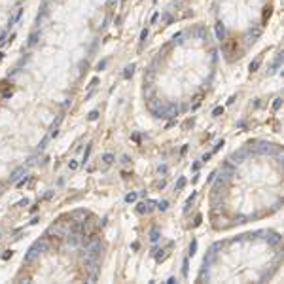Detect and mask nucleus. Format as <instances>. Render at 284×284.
Segmentation results:
<instances>
[{"instance_id":"423d86ee","label":"nucleus","mask_w":284,"mask_h":284,"mask_svg":"<svg viewBox=\"0 0 284 284\" xmlns=\"http://www.w3.org/2000/svg\"><path fill=\"white\" fill-rule=\"evenodd\" d=\"M23 174H25V167H17L14 172H12V174H9V184H15V182H17Z\"/></svg>"},{"instance_id":"39448f33","label":"nucleus","mask_w":284,"mask_h":284,"mask_svg":"<svg viewBox=\"0 0 284 284\" xmlns=\"http://www.w3.org/2000/svg\"><path fill=\"white\" fill-rule=\"evenodd\" d=\"M248 153H250V150H239V152H235V153H231V161L233 163H243L244 159L248 157Z\"/></svg>"},{"instance_id":"473e14b6","label":"nucleus","mask_w":284,"mask_h":284,"mask_svg":"<svg viewBox=\"0 0 284 284\" xmlns=\"http://www.w3.org/2000/svg\"><path fill=\"white\" fill-rule=\"evenodd\" d=\"M27 205H28V199H21L17 203V207H27Z\"/></svg>"},{"instance_id":"f3484780","label":"nucleus","mask_w":284,"mask_h":284,"mask_svg":"<svg viewBox=\"0 0 284 284\" xmlns=\"http://www.w3.org/2000/svg\"><path fill=\"white\" fill-rule=\"evenodd\" d=\"M70 218H74L76 222H78V218H83V220H85V212H83V210H76V212L70 214Z\"/></svg>"},{"instance_id":"f704fd0d","label":"nucleus","mask_w":284,"mask_h":284,"mask_svg":"<svg viewBox=\"0 0 284 284\" xmlns=\"http://www.w3.org/2000/svg\"><path fill=\"white\" fill-rule=\"evenodd\" d=\"M8 258H12V250H8V252L2 254V260H8Z\"/></svg>"},{"instance_id":"c85d7f7f","label":"nucleus","mask_w":284,"mask_h":284,"mask_svg":"<svg viewBox=\"0 0 284 284\" xmlns=\"http://www.w3.org/2000/svg\"><path fill=\"white\" fill-rule=\"evenodd\" d=\"M222 112H224V108H222V106H216V108H214V112H212V116H216V117H218Z\"/></svg>"},{"instance_id":"7ed1b4c3","label":"nucleus","mask_w":284,"mask_h":284,"mask_svg":"<svg viewBox=\"0 0 284 284\" xmlns=\"http://www.w3.org/2000/svg\"><path fill=\"white\" fill-rule=\"evenodd\" d=\"M258 153H262V155H271V153H277L279 152V148H277L275 144H269V142H262V144L256 148Z\"/></svg>"},{"instance_id":"f257e3e1","label":"nucleus","mask_w":284,"mask_h":284,"mask_svg":"<svg viewBox=\"0 0 284 284\" xmlns=\"http://www.w3.org/2000/svg\"><path fill=\"white\" fill-rule=\"evenodd\" d=\"M100 252H102V244H100L99 241H93L89 246H85V258L100 260Z\"/></svg>"},{"instance_id":"e433bc0d","label":"nucleus","mask_w":284,"mask_h":284,"mask_svg":"<svg viewBox=\"0 0 284 284\" xmlns=\"http://www.w3.org/2000/svg\"><path fill=\"white\" fill-rule=\"evenodd\" d=\"M157 17H159V14H153V15H152V23L157 21Z\"/></svg>"},{"instance_id":"a878e982","label":"nucleus","mask_w":284,"mask_h":284,"mask_svg":"<svg viewBox=\"0 0 284 284\" xmlns=\"http://www.w3.org/2000/svg\"><path fill=\"white\" fill-rule=\"evenodd\" d=\"M280 104H282V99H280V97H277L275 102H273V110H279V108H280Z\"/></svg>"},{"instance_id":"9d476101","label":"nucleus","mask_w":284,"mask_h":284,"mask_svg":"<svg viewBox=\"0 0 284 284\" xmlns=\"http://www.w3.org/2000/svg\"><path fill=\"white\" fill-rule=\"evenodd\" d=\"M34 246H36L40 252H45V250L49 248V243H47V239H40V241H36V243H34Z\"/></svg>"},{"instance_id":"b1692460","label":"nucleus","mask_w":284,"mask_h":284,"mask_svg":"<svg viewBox=\"0 0 284 284\" xmlns=\"http://www.w3.org/2000/svg\"><path fill=\"white\" fill-rule=\"evenodd\" d=\"M195 250H197V241H191V244H189V256H193Z\"/></svg>"},{"instance_id":"1a4fd4ad","label":"nucleus","mask_w":284,"mask_h":284,"mask_svg":"<svg viewBox=\"0 0 284 284\" xmlns=\"http://www.w3.org/2000/svg\"><path fill=\"white\" fill-rule=\"evenodd\" d=\"M174 116H178V106L176 104H169L165 108V117H174Z\"/></svg>"},{"instance_id":"a211bd4d","label":"nucleus","mask_w":284,"mask_h":284,"mask_svg":"<svg viewBox=\"0 0 284 284\" xmlns=\"http://www.w3.org/2000/svg\"><path fill=\"white\" fill-rule=\"evenodd\" d=\"M102 161L106 163V165L114 163V153H104V155H102Z\"/></svg>"},{"instance_id":"393cba45","label":"nucleus","mask_w":284,"mask_h":284,"mask_svg":"<svg viewBox=\"0 0 284 284\" xmlns=\"http://www.w3.org/2000/svg\"><path fill=\"white\" fill-rule=\"evenodd\" d=\"M157 208H159V210H167V208H169V203H167V201H159V203H157Z\"/></svg>"},{"instance_id":"7c9ffc66","label":"nucleus","mask_w":284,"mask_h":284,"mask_svg":"<svg viewBox=\"0 0 284 284\" xmlns=\"http://www.w3.org/2000/svg\"><path fill=\"white\" fill-rule=\"evenodd\" d=\"M68 169H70V171H76V169H78V163L76 161H70V163H68Z\"/></svg>"},{"instance_id":"6e6552de","label":"nucleus","mask_w":284,"mask_h":284,"mask_svg":"<svg viewBox=\"0 0 284 284\" xmlns=\"http://www.w3.org/2000/svg\"><path fill=\"white\" fill-rule=\"evenodd\" d=\"M216 38L218 40H226V27H224V23L222 21H218L216 23Z\"/></svg>"},{"instance_id":"f8f14e48","label":"nucleus","mask_w":284,"mask_h":284,"mask_svg":"<svg viewBox=\"0 0 284 284\" xmlns=\"http://www.w3.org/2000/svg\"><path fill=\"white\" fill-rule=\"evenodd\" d=\"M267 241H269L271 244H279L280 243V237H279V233H273V231H269L267 233V237H265Z\"/></svg>"},{"instance_id":"4be33fe9","label":"nucleus","mask_w":284,"mask_h":284,"mask_svg":"<svg viewBox=\"0 0 284 284\" xmlns=\"http://www.w3.org/2000/svg\"><path fill=\"white\" fill-rule=\"evenodd\" d=\"M186 186V178L184 176H180V178H178V182H176V189H182Z\"/></svg>"},{"instance_id":"cd10ccee","label":"nucleus","mask_w":284,"mask_h":284,"mask_svg":"<svg viewBox=\"0 0 284 284\" xmlns=\"http://www.w3.org/2000/svg\"><path fill=\"white\" fill-rule=\"evenodd\" d=\"M89 153H91V144L85 148V153H83V163H87V159H89Z\"/></svg>"},{"instance_id":"f03ea898","label":"nucleus","mask_w":284,"mask_h":284,"mask_svg":"<svg viewBox=\"0 0 284 284\" xmlns=\"http://www.w3.org/2000/svg\"><path fill=\"white\" fill-rule=\"evenodd\" d=\"M148 108H150V112H152L153 116L165 117V108H167V106H163L159 99H150L148 100Z\"/></svg>"},{"instance_id":"c9c22d12","label":"nucleus","mask_w":284,"mask_h":284,"mask_svg":"<svg viewBox=\"0 0 284 284\" xmlns=\"http://www.w3.org/2000/svg\"><path fill=\"white\" fill-rule=\"evenodd\" d=\"M104 66H106V61H102V63H99V66H97V70H102Z\"/></svg>"},{"instance_id":"4468645a","label":"nucleus","mask_w":284,"mask_h":284,"mask_svg":"<svg viewBox=\"0 0 284 284\" xmlns=\"http://www.w3.org/2000/svg\"><path fill=\"white\" fill-rule=\"evenodd\" d=\"M38 36H40V31H34V32L31 34V38H28V45H31V47L38 42Z\"/></svg>"},{"instance_id":"aec40b11","label":"nucleus","mask_w":284,"mask_h":284,"mask_svg":"<svg viewBox=\"0 0 284 284\" xmlns=\"http://www.w3.org/2000/svg\"><path fill=\"white\" fill-rule=\"evenodd\" d=\"M188 267H189V262H188V258H186V260H184V265H182V275H184V277H188V273H189Z\"/></svg>"},{"instance_id":"c756f323","label":"nucleus","mask_w":284,"mask_h":284,"mask_svg":"<svg viewBox=\"0 0 284 284\" xmlns=\"http://www.w3.org/2000/svg\"><path fill=\"white\" fill-rule=\"evenodd\" d=\"M271 15V8H265V12H263V21H267Z\"/></svg>"},{"instance_id":"6ab92c4d","label":"nucleus","mask_w":284,"mask_h":284,"mask_svg":"<svg viewBox=\"0 0 284 284\" xmlns=\"http://www.w3.org/2000/svg\"><path fill=\"white\" fill-rule=\"evenodd\" d=\"M136 197H138V193H127L125 195V201H127V203H135Z\"/></svg>"},{"instance_id":"72a5a7b5","label":"nucleus","mask_w":284,"mask_h":284,"mask_svg":"<svg viewBox=\"0 0 284 284\" xmlns=\"http://www.w3.org/2000/svg\"><path fill=\"white\" fill-rule=\"evenodd\" d=\"M159 172H161V174H165V172H167V165H159V169H157Z\"/></svg>"},{"instance_id":"5701e85b","label":"nucleus","mask_w":284,"mask_h":284,"mask_svg":"<svg viewBox=\"0 0 284 284\" xmlns=\"http://www.w3.org/2000/svg\"><path fill=\"white\" fill-rule=\"evenodd\" d=\"M195 197H197V193H191V195L188 197V201H186V207H184V210H188V208H189V205H191V201H193Z\"/></svg>"},{"instance_id":"bb28decb","label":"nucleus","mask_w":284,"mask_h":284,"mask_svg":"<svg viewBox=\"0 0 284 284\" xmlns=\"http://www.w3.org/2000/svg\"><path fill=\"white\" fill-rule=\"evenodd\" d=\"M89 121H95V119H97V117H99V112H97V110H93V112H89Z\"/></svg>"},{"instance_id":"dca6fc26","label":"nucleus","mask_w":284,"mask_h":284,"mask_svg":"<svg viewBox=\"0 0 284 284\" xmlns=\"http://www.w3.org/2000/svg\"><path fill=\"white\" fill-rule=\"evenodd\" d=\"M133 72H135V64H129V66L125 68V72H123V78H125V80H129V78L133 76Z\"/></svg>"},{"instance_id":"9b49d317","label":"nucleus","mask_w":284,"mask_h":284,"mask_svg":"<svg viewBox=\"0 0 284 284\" xmlns=\"http://www.w3.org/2000/svg\"><path fill=\"white\" fill-rule=\"evenodd\" d=\"M38 254H40V250H38V248L34 246V244H32V246H31V250H28V254L25 256V260H27V262H32V260H34V258H36Z\"/></svg>"},{"instance_id":"412c9836","label":"nucleus","mask_w":284,"mask_h":284,"mask_svg":"<svg viewBox=\"0 0 284 284\" xmlns=\"http://www.w3.org/2000/svg\"><path fill=\"white\" fill-rule=\"evenodd\" d=\"M148 34H150V31H148V28H144V31L140 32V44H144V42H146V38H148Z\"/></svg>"},{"instance_id":"ddd939ff","label":"nucleus","mask_w":284,"mask_h":284,"mask_svg":"<svg viewBox=\"0 0 284 284\" xmlns=\"http://www.w3.org/2000/svg\"><path fill=\"white\" fill-rule=\"evenodd\" d=\"M150 241H152V243H157L159 241V229L157 227H153V229L150 231Z\"/></svg>"},{"instance_id":"2f4dec72","label":"nucleus","mask_w":284,"mask_h":284,"mask_svg":"<svg viewBox=\"0 0 284 284\" xmlns=\"http://www.w3.org/2000/svg\"><path fill=\"white\" fill-rule=\"evenodd\" d=\"M201 220H203V216H201V214H197V216H195V226H201Z\"/></svg>"},{"instance_id":"2eb2a0df","label":"nucleus","mask_w":284,"mask_h":284,"mask_svg":"<svg viewBox=\"0 0 284 284\" xmlns=\"http://www.w3.org/2000/svg\"><path fill=\"white\" fill-rule=\"evenodd\" d=\"M260 64H262V57H258L256 61H252V63H250V72H256L258 68H260Z\"/></svg>"},{"instance_id":"4c0bfd02","label":"nucleus","mask_w":284,"mask_h":284,"mask_svg":"<svg viewBox=\"0 0 284 284\" xmlns=\"http://www.w3.org/2000/svg\"><path fill=\"white\" fill-rule=\"evenodd\" d=\"M114 2H116V0H110V4H114Z\"/></svg>"},{"instance_id":"20e7f679","label":"nucleus","mask_w":284,"mask_h":284,"mask_svg":"<svg viewBox=\"0 0 284 284\" xmlns=\"http://www.w3.org/2000/svg\"><path fill=\"white\" fill-rule=\"evenodd\" d=\"M80 239H81V233H74V231H68L64 235V241H66L68 246H80Z\"/></svg>"},{"instance_id":"0eeeda50","label":"nucleus","mask_w":284,"mask_h":284,"mask_svg":"<svg viewBox=\"0 0 284 284\" xmlns=\"http://www.w3.org/2000/svg\"><path fill=\"white\" fill-rule=\"evenodd\" d=\"M153 205H155V203H153V201H146V203H140V205H138V208H136V210H138V212H140V214H144V212H146V214H148V212H152V208H153Z\"/></svg>"}]
</instances>
